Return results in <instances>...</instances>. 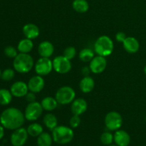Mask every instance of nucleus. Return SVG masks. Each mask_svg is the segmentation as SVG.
Wrapping results in <instances>:
<instances>
[{"mask_svg":"<svg viewBox=\"0 0 146 146\" xmlns=\"http://www.w3.org/2000/svg\"><path fill=\"white\" fill-rule=\"evenodd\" d=\"M76 97V92L71 87L62 86L58 88L56 93L55 98L57 102L61 105H67L74 101Z\"/></svg>","mask_w":146,"mask_h":146,"instance_id":"5","label":"nucleus"},{"mask_svg":"<svg viewBox=\"0 0 146 146\" xmlns=\"http://www.w3.org/2000/svg\"><path fill=\"white\" fill-rule=\"evenodd\" d=\"M123 124V118L119 113L111 111L105 117V125L108 130L116 131L121 128Z\"/></svg>","mask_w":146,"mask_h":146,"instance_id":"6","label":"nucleus"},{"mask_svg":"<svg viewBox=\"0 0 146 146\" xmlns=\"http://www.w3.org/2000/svg\"><path fill=\"white\" fill-rule=\"evenodd\" d=\"M43 122L47 128L53 131L58 125V120L56 116L52 113H47L43 118Z\"/></svg>","mask_w":146,"mask_h":146,"instance_id":"22","label":"nucleus"},{"mask_svg":"<svg viewBox=\"0 0 146 146\" xmlns=\"http://www.w3.org/2000/svg\"><path fill=\"white\" fill-rule=\"evenodd\" d=\"M54 51V45L50 41H44L39 44L38 47V52L41 57L50 58Z\"/></svg>","mask_w":146,"mask_h":146,"instance_id":"17","label":"nucleus"},{"mask_svg":"<svg viewBox=\"0 0 146 146\" xmlns=\"http://www.w3.org/2000/svg\"><path fill=\"white\" fill-rule=\"evenodd\" d=\"M107 66V61L106 57L102 56H96L90 61L89 67L91 72L96 74H99L105 71Z\"/></svg>","mask_w":146,"mask_h":146,"instance_id":"11","label":"nucleus"},{"mask_svg":"<svg viewBox=\"0 0 146 146\" xmlns=\"http://www.w3.org/2000/svg\"><path fill=\"white\" fill-rule=\"evenodd\" d=\"M72 7L76 12L85 13L89 9V4L86 0H74Z\"/></svg>","mask_w":146,"mask_h":146,"instance_id":"23","label":"nucleus"},{"mask_svg":"<svg viewBox=\"0 0 146 146\" xmlns=\"http://www.w3.org/2000/svg\"><path fill=\"white\" fill-rule=\"evenodd\" d=\"M80 123H81V118H80V115H74L69 121V124L71 125V128H76L77 127L79 126Z\"/></svg>","mask_w":146,"mask_h":146,"instance_id":"32","label":"nucleus"},{"mask_svg":"<svg viewBox=\"0 0 146 146\" xmlns=\"http://www.w3.org/2000/svg\"><path fill=\"white\" fill-rule=\"evenodd\" d=\"M1 69H0V78H1Z\"/></svg>","mask_w":146,"mask_h":146,"instance_id":"38","label":"nucleus"},{"mask_svg":"<svg viewBox=\"0 0 146 146\" xmlns=\"http://www.w3.org/2000/svg\"><path fill=\"white\" fill-rule=\"evenodd\" d=\"M33 48H34V44H33L32 40L27 38L21 39L17 46V50L20 53H23V54H29L31 52Z\"/></svg>","mask_w":146,"mask_h":146,"instance_id":"20","label":"nucleus"},{"mask_svg":"<svg viewBox=\"0 0 146 146\" xmlns=\"http://www.w3.org/2000/svg\"><path fill=\"white\" fill-rule=\"evenodd\" d=\"M28 85L24 81H17L11 85L10 88V91L13 96L17 98L25 97L27 93L29 92Z\"/></svg>","mask_w":146,"mask_h":146,"instance_id":"12","label":"nucleus"},{"mask_svg":"<svg viewBox=\"0 0 146 146\" xmlns=\"http://www.w3.org/2000/svg\"><path fill=\"white\" fill-rule=\"evenodd\" d=\"M76 50L74 46H68L67 48H66L64 51V54H63L64 57L68 58L70 61L72 60L76 56Z\"/></svg>","mask_w":146,"mask_h":146,"instance_id":"29","label":"nucleus"},{"mask_svg":"<svg viewBox=\"0 0 146 146\" xmlns=\"http://www.w3.org/2000/svg\"><path fill=\"white\" fill-rule=\"evenodd\" d=\"M34 65L32 56L29 54L20 53L13 61V66L14 70L20 74H26L31 71Z\"/></svg>","mask_w":146,"mask_h":146,"instance_id":"2","label":"nucleus"},{"mask_svg":"<svg viewBox=\"0 0 146 146\" xmlns=\"http://www.w3.org/2000/svg\"><path fill=\"white\" fill-rule=\"evenodd\" d=\"M88 104L84 98H77L71 103V110L74 115H81L86 111Z\"/></svg>","mask_w":146,"mask_h":146,"instance_id":"14","label":"nucleus"},{"mask_svg":"<svg viewBox=\"0 0 146 146\" xmlns=\"http://www.w3.org/2000/svg\"><path fill=\"white\" fill-rule=\"evenodd\" d=\"M145 121H146V117H145Z\"/></svg>","mask_w":146,"mask_h":146,"instance_id":"40","label":"nucleus"},{"mask_svg":"<svg viewBox=\"0 0 146 146\" xmlns=\"http://www.w3.org/2000/svg\"><path fill=\"white\" fill-rule=\"evenodd\" d=\"M27 130L29 135L31 137H38V135H41L44 132L43 131V127L41 126V125L37 123L30 124Z\"/></svg>","mask_w":146,"mask_h":146,"instance_id":"25","label":"nucleus"},{"mask_svg":"<svg viewBox=\"0 0 146 146\" xmlns=\"http://www.w3.org/2000/svg\"><path fill=\"white\" fill-rule=\"evenodd\" d=\"M91 69H90V67L88 66H84L83 67L82 69H81V73H82L83 75L84 76H88L90 72H91Z\"/></svg>","mask_w":146,"mask_h":146,"instance_id":"35","label":"nucleus"},{"mask_svg":"<svg viewBox=\"0 0 146 146\" xmlns=\"http://www.w3.org/2000/svg\"><path fill=\"white\" fill-rule=\"evenodd\" d=\"M25 98L28 103H31L36 101V96L35 93H33L31 91L27 93V95L25 96Z\"/></svg>","mask_w":146,"mask_h":146,"instance_id":"33","label":"nucleus"},{"mask_svg":"<svg viewBox=\"0 0 146 146\" xmlns=\"http://www.w3.org/2000/svg\"><path fill=\"white\" fill-rule=\"evenodd\" d=\"M126 35H125V33L122 32V31H120V32H118L115 35V39L118 42H121L123 43L124 41V40L126 38Z\"/></svg>","mask_w":146,"mask_h":146,"instance_id":"34","label":"nucleus"},{"mask_svg":"<svg viewBox=\"0 0 146 146\" xmlns=\"http://www.w3.org/2000/svg\"><path fill=\"white\" fill-rule=\"evenodd\" d=\"M108 146H118L117 145H108Z\"/></svg>","mask_w":146,"mask_h":146,"instance_id":"39","label":"nucleus"},{"mask_svg":"<svg viewBox=\"0 0 146 146\" xmlns=\"http://www.w3.org/2000/svg\"><path fill=\"white\" fill-rule=\"evenodd\" d=\"M12 94L11 91L5 88L0 89V105L7 106L11 103L12 100Z\"/></svg>","mask_w":146,"mask_h":146,"instance_id":"26","label":"nucleus"},{"mask_svg":"<svg viewBox=\"0 0 146 146\" xmlns=\"http://www.w3.org/2000/svg\"><path fill=\"white\" fill-rule=\"evenodd\" d=\"M14 76H15V72H14V70L11 69V68H7L1 73V78L4 81H9L12 80Z\"/></svg>","mask_w":146,"mask_h":146,"instance_id":"30","label":"nucleus"},{"mask_svg":"<svg viewBox=\"0 0 146 146\" xmlns=\"http://www.w3.org/2000/svg\"><path fill=\"white\" fill-rule=\"evenodd\" d=\"M52 61L54 71L58 74H65L71 71L72 66L71 61L64 56H58Z\"/></svg>","mask_w":146,"mask_h":146,"instance_id":"9","label":"nucleus"},{"mask_svg":"<svg viewBox=\"0 0 146 146\" xmlns=\"http://www.w3.org/2000/svg\"><path fill=\"white\" fill-rule=\"evenodd\" d=\"M144 73H145V74L146 75V65L145 66V67H144Z\"/></svg>","mask_w":146,"mask_h":146,"instance_id":"37","label":"nucleus"},{"mask_svg":"<svg viewBox=\"0 0 146 146\" xmlns=\"http://www.w3.org/2000/svg\"><path fill=\"white\" fill-rule=\"evenodd\" d=\"M43 109L41 104L38 102L34 101V102L29 103L27 106L26 107L25 112H24V116L27 120L29 121H36L42 114Z\"/></svg>","mask_w":146,"mask_h":146,"instance_id":"7","label":"nucleus"},{"mask_svg":"<svg viewBox=\"0 0 146 146\" xmlns=\"http://www.w3.org/2000/svg\"><path fill=\"white\" fill-rule=\"evenodd\" d=\"M4 135V128L1 125V123H0V140L2 139Z\"/></svg>","mask_w":146,"mask_h":146,"instance_id":"36","label":"nucleus"},{"mask_svg":"<svg viewBox=\"0 0 146 146\" xmlns=\"http://www.w3.org/2000/svg\"><path fill=\"white\" fill-rule=\"evenodd\" d=\"M123 46L127 52L130 54H135L138 52L140 48L139 41L135 37H126L123 42Z\"/></svg>","mask_w":146,"mask_h":146,"instance_id":"16","label":"nucleus"},{"mask_svg":"<svg viewBox=\"0 0 146 146\" xmlns=\"http://www.w3.org/2000/svg\"><path fill=\"white\" fill-rule=\"evenodd\" d=\"M27 85H28L29 91L36 94V93L41 92L44 89L45 82L41 76L37 75L31 77Z\"/></svg>","mask_w":146,"mask_h":146,"instance_id":"13","label":"nucleus"},{"mask_svg":"<svg viewBox=\"0 0 146 146\" xmlns=\"http://www.w3.org/2000/svg\"><path fill=\"white\" fill-rule=\"evenodd\" d=\"M4 52L6 56H7L8 58H14L17 55H18L17 50L16 49L14 46H8L6 47V48H4Z\"/></svg>","mask_w":146,"mask_h":146,"instance_id":"31","label":"nucleus"},{"mask_svg":"<svg viewBox=\"0 0 146 146\" xmlns=\"http://www.w3.org/2000/svg\"><path fill=\"white\" fill-rule=\"evenodd\" d=\"M58 104L56 98L51 96L45 97L41 102L43 109L46 111H52L55 110L58 106Z\"/></svg>","mask_w":146,"mask_h":146,"instance_id":"21","label":"nucleus"},{"mask_svg":"<svg viewBox=\"0 0 146 146\" xmlns=\"http://www.w3.org/2000/svg\"><path fill=\"white\" fill-rule=\"evenodd\" d=\"M53 141L58 144L65 145L74 139V133L72 128L66 125H57L52 131Z\"/></svg>","mask_w":146,"mask_h":146,"instance_id":"3","label":"nucleus"},{"mask_svg":"<svg viewBox=\"0 0 146 146\" xmlns=\"http://www.w3.org/2000/svg\"><path fill=\"white\" fill-rule=\"evenodd\" d=\"M35 72L37 75L46 76L51 72L53 68V61L49 58L41 57L38 61L36 62L34 66Z\"/></svg>","mask_w":146,"mask_h":146,"instance_id":"8","label":"nucleus"},{"mask_svg":"<svg viewBox=\"0 0 146 146\" xmlns=\"http://www.w3.org/2000/svg\"><path fill=\"white\" fill-rule=\"evenodd\" d=\"M94 52L92 49L88 48H83L79 52V58L83 62H89L94 58Z\"/></svg>","mask_w":146,"mask_h":146,"instance_id":"27","label":"nucleus"},{"mask_svg":"<svg viewBox=\"0 0 146 146\" xmlns=\"http://www.w3.org/2000/svg\"><path fill=\"white\" fill-rule=\"evenodd\" d=\"M114 142L118 146H128L131 143V136L126 131L118 130L113 135Z\"/></svg>","mask_w":146,"mask_h":146,"instance_id":"15","label":"nucleus"},{"mask_svg":"<svg viewBox=\"0 0 146 146\" xmlns=\"http://www.w3.org/2000/svg\"><path fill=\"white\" fill-rule=\"evenodd\" d=\"M28 132L26 128H21L14 130L10 137V141L13 146H23L28 139Z\"/></svg>","mask_w":146,"mask_h":146,"instance_id":"10","label":"nucleus"},{"mask_svg":"<svg viewBox=\"0 0 146 146\" xmlns=\"http://www.w3.org/2000/svg\"><path fill=\"white\" fill-rule=\"evenodd\" d=\"M53 141L52 135L48 133L43 132L37 137L36 143L38 146H51Z\"/></svg>","mask_w":146,"mask_h":146,"instance_id":"24","label":"nucleus"},{"mask_svg":"<svg viewBox=\"0 0 146 146\" xmlns=\"http://www.w3.org/2000/svg\"><path fill=\"white\" fill-rule=\"evenodd\" d=\"M113 42L108 36H101L97 38L94 45V51L97 55L106 57L113 51Z\"/></svg>","mask_w":146,"mask_h":146,"instance_id":"4","label":"nucleus"},{"mask_svg":"<svg viewBox=\"0 0 146 146\" xmlns=\"http://www.w3.org/2000/svg\"><path fill=\"white\" fill-rule=\"evenodd\" d=\"M114 141L113 135L111 133L106 131L101 134V142L105 145H110L113 143Z\"/></svg>","mask_w":146,"mask_h":146,"instance_id":"28","label":"nucleus"},{"mask_svg":"<svg viewBox=\"0 0 146 146\" xmlns=\"http://www.w3.org/2000/svg\"><path fill=\"white\" fill-rule=\"evenodd\" d=\"M95 87V81L91 76H84L79 84V88L83 93L91 92Z\"/></svg>","mask_w":146,"mask_h":146,"instance_id":"19","label":"nucleus"},{"mask_svg":"<svg viewBox=\"0 0 146 146\" xmlns=\"http://www.w3.org/2000/svg\"><path fill=\"white\" fill-rule=\"evenodd\" d=\"M24 113L17 108H8L0 115V123L4 128L14 130L22 127L25 121Z\"/></svg>","mask_w":146,"mask_h":146,"instance_id":"1","label":"nucleus"},{"mask_svg":"<svg viewBox=\"0 0 146 146\" xmlns=\"http://www.w3.org/2000/svg\"><path fill=\"white\" fill-rule=\"evenodd\" d=\"M22 31L26 38L31 40L36 38L40 34L38 27L36 24H31V23L25 24L23 27Z\"/></svg>","mask_w":146,"mask_h":146,"instance_id":"18","label":"nucleus"}]
</instances>
